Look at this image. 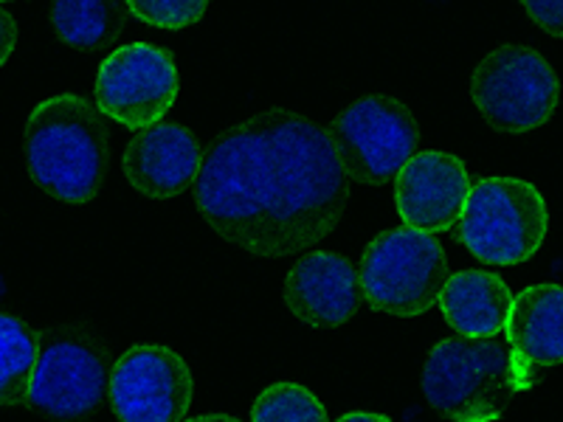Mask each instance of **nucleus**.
Returning <instances> with one entry per match:
<instances>
[{
    "label": "nucleus",
    "instance_id": "8",
    "mask_svg": "<svg viewBox=\"0 0 563 422\" xmlns=\"http://www.w3.org/2000/svg\"><path fill=\"white\" fill-rule=\"evenodd\" d=\"M471 97L493 130L530 133L555 113L561 82L536 48L501 45L476 65Z\"/></svg>",
    "mask_w": 563,
    "mask_h": 422
},
{
    "label": "nucleus",
    "instance_id": "7",
    "mask_svg": "<svg viewBox=\"0 0 563 422\" xmlns=\"http://www.w3.org/2000/svg\"><path fill=\"white\" fill-rule=\"evenodd\" d=\"M327 135L346 180L384 186L417 155L420 127L404 102L372 93L341 110Z\"/></svg>",
    "mask_w": 563,
    "mask_h": 422
},
{
    "label": "nucleus",
    "instance_id": "3",
    "mask_svg": "<svg viewBox=\"0 0 563 422\" xmlns=\"http://www.w3.org/2000/svg\"><path fill=\"white\" fill-rule=\"evenodd\" d=\"M536 366L501 338H445L422 366V395L451 422H493L536 386Z\"/></svg>",
    "mask_w": 563,
    "mask_h": 422
},
{
    "label": "nucleus",
    "instance_id": "16",
    "mask_svg": "<svg viewBox=\"0 0 563 422\" xmlns=\"http://www.w3.org/2000/svg\"><path fill=\"white\" fill-rule=\"evenodd\" d=\"M128 3H97V0H59L48 18L65 45L77 52H99L115 43L128 23Z\"/></svg>",
    "mask_w": 563,
    "mask_h": 422
},
{
    "label": "nucleus",
    "instance_id": "5",
    "mask_svg": "<svg viewBox=\"0 0 563 422\" xmlns=\"http://www.w3.org/2000/svg\"><path fill=\"white\" fill-rule=\"evenodd\" d=\"M358 276L369 308L400 319L429 313L451 279L440 240L415 229H391L372 240Z\"/></svg>",
    "mask_w": 563,
    "mask_h": 422
},
{
    "label": "nucleus",
    "instance_id": "15",
    "mask_svg": "<svg viewBox=\"0 0 563 422\" xmlns=\"http://www.w3.org/2000/svg\"><path fill=\"white\" fill-rule=\"evenodd\" d=\"M507 344L532 366L563 364V288L532 285L512 296Z\"/></svg>",
    "mask_w": 563,
    "mask_h": 422
},
{
    "label": "nucleus",
    "instance_id": "21",
    "mask_svg": "<svg viewBox=\"0 0 563 422\" xmlns=\"http://www.w3.org/2000/svg\"><path fill=\"white\" fill-rule=\"evenodd\" d=\"M14 45H18V23L7 9L0 7V68L12 57Z\"/></svg>",
    "mask_w": 563,
    "mask_h": 422
},
{
    "label": "nucleus",
    "instance_id": "23",
    "mask_svg": "<svg viewBox=\"0 0 563 422\" xmlns=\"http://www.w3.org/2000/svg\"><path fill=\"white\" fill-rule=\"evenodd\" d=\"M186 422H240L234 417H225V414H203V417H195V420H186Z\"/></svg>",
    "mask_w": 563,
    "mask_h": 422
},
{
    "label": "nucleus",
    "instance_id": "18",
    "mask_svg": "<svg viewBox=\"0 0 563 422\" xmlns=\"http://www.w3.org/2000/svg\"><path fill=\"white\" fill-rule=\"evenodd\" d=\"M251 422H330L319 397L299 384H274L254 400Z\"/></svg>",
    "mask_w": 563,
    "mask_h": 422
},
{
    "label": "nucleus",
    "instance_id": "14",
    "mask_svg": "<svg viewBox=\"0 0 563 422\" xmlns=\"http://www.w3.org/2000/svg\"><path fill=\"white\" fill-rule=\"evenodd\" d=\"M440 308L460 338H499L510 319L512 293L496 274L462 270L445 281Z\"/></svg>",
    "mask_w": 563,
    "mask_h": 422
},
{
    "label": "nucleus",
    "instance_id": "2",
    "mask_svg": "<svg viewBox=\"0 0 563 422\" xmlns=\"http://www.w3.org/2000/svg\"><path fill=\"white\" fill-rule=\"evenodd\" d=\"M23 153L34 184L63 203L99 195L110 164V130L97 104L77 93L45 99L32 110Z\"/></svg>",
    "mask_w": 563,
    "mask_h": 422
},
{
    "label": "nucleus",
    "instance_id": "1",
    "mask_svg": "<svg viewBox=\"0 0 563 422\" xmlns=\"http://www.w3.org/2000/svg\"><path fill=\"white\" fill-rule=\"evenodd\" d=\"M195 200L225 243L254 256H290L339 229L350 180L324 127L274 108L211 141Z\"/></svg>",
    "mask_w": 563,
    "mask_h": 422
},
{
    "label": "nucleus",
    "instance_id": "22",
    "mask_svg": "<svg viewBox=\"0 0 563 422\" xmlns=\"http://www.w3.org/2000/svg\"><path fill=\"white\" fill-rule=\"evenodd\" d=\"M335 422H391V420L384 414H372V411H352V414L339 417Z\"/></svg>",
    "mask_w": 563,
    "mask_h": 422
},
{
    "label": "nucleus",
    "instance_id": "9",
    "mask_svg": "<svg viewBox=\"0 0 563 422\" xmlns=\"http://www.w3.org/2000/svg\"><path fill=\"white\" fill-rule=\"evenodd\" d=\"M178 65L167 48L130 43L99 65L93 93L99 113L141 133L164 122L178 99Z\"/></svg>",
    "mask_w": 563,
    "mask_h": 422
},
{
    "label": "nucleus",
    "instance_id": "13",
    "mask_svg": "<svg viewBox=\"0 0 563 422\" xmlns=\"http://www.w3.org/2000/svg\"><path fill=\"white\" fill-rule=\"evenodd\" d=\"M364 290L355 265L333 251L305 254L285 279V304L310 326H341L358 313Z\"/></svg>",
    "mask_w": 563,
    "mask_h": 422
},
{
    "label": "nucleus",
    "instance_id": "17",
    "mask_svg": "<svg viewBox=\"0 0 563 422\" xmlns=\"http://www.w3.org/2000/svg\"><path fill=\"white\" fill-rule=\"evenodd\" d=\"M40 358V333L12 313H0V406H26Z\"/></svg>",
    "mask_w": 563,
    "mask_h": 422
},
{
    "label": "nucleus",
    "instance_id": "11",
    "mask_svg": "<svg viewBox=\"0 0 563 422\" xmlns=\"http://www.w3.org/2000/svg\"><path fill=\"white\" fill-rule=\"evenodd\" d=\"M471 178L456 155L449 153H417L397 175L395 203L406 229L437 234L454 229L462 220Z\"/></svg>",
    "mask_w": 563,
    "mask_h": 422
},
{
    "label": "nucleus",
    "instance_id": "20",
    "mask_svg": "<svg viewBox=\"0 0 563 422\" xmlns=\"http://www.w3.org/2000/svg\"><path fill=\"white\" fill-rule=\"evenodd\" d=\"M525 12L552 37H563V0H527Z\"/></svg>",
    "mask_w": 563,
    "mask_h": 422
},
{
    "label": "nucleus",
    "instance_id": "4",
    "mask_svg": "<svg viewBox=\"0 0 563 422\" xmlns=\"http://www.w3.org/2000/svg\"><path fill=\"white\" fill-rule=\"evenodd\" d=\"M550 211L536 186L519 178H482L471 186L456 240L485 265H521L541 248Z\"/></svg>",
    "mask_w": 563,
    "mask_h": 422
},
{
    "label": "nucleus",
    "instance_id": "10",
    "mask_svg": "<svg viewBox=\"0 0 563 422\" xmlns=\"http://www.w3.org/2000/svg\"><path fill=\"white\" fill-rule=\"evenodd\" d=\"M192 395V371L167 346H133L110 371L108 400L122 422H184Z\"/></svg>",
    "mask_w": 563,
    "mask_h": 422
},
{
    "label": "nucleus",
    "instance_id": "12",
    "mask_svg": "<svg viewBox=\"0 0 563 422\" xmlns=\"http://www.w3.org/2000/svg\"><path fill=\"white\" fill-rule=\"evenodd\" d=\"M124 175L141 195L155 200L178 198L198 184L203 149L184 124L158 122L130 138L122 158Z\"/></svg>",
    "mask_w": 563,
    "mask_h": 422
},
{
    "label": "nucleus",
    "instance_id": "6",
    "mask_svg": "<svg viewBox=\"0 0 563 422\" xmlns=\"http://www.w3.org/2000/svg\"><path fill=\"white\" fill-rule=\"evenodd\" d=\"M115 360L79 326L40 333V358L26 406L48 420H85L104 403Z\"/></svg>",
    "mask_w": 563,
    "mask_h": 422
},
{
    "label": "nucleus",
    "instance_id": "19",
    "mask_svg": "<svg viewBox=\"0 0 563 422\" xmlns=\"http://www.w3.org/2000/svg\"><path fill=\"white\" fill-rule=\"evenodd\" d=\"M130 14L150 26L158 29H178L195 26L206 14V0H130Z\"/></svg>",
    "mask_w": 563,
    "mask_h": 422
}]
</instances>
